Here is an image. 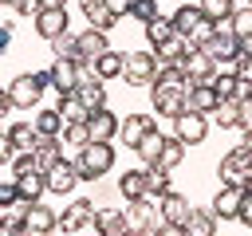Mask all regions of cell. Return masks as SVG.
<instances>
[{"label":"cell","instance_id":"obj_34","mask_svg":"<svg viewBox=\"0 0 252 236\" xmlns=\"http://www.w3.org/2000/svg\"><path fill=\"white\" fill-rule=\"evenodd\" d=\"M146 189H150L154 197H161V193H169V169H165L161 161H154V165H146Z\"/></svg>","mask_w":252,"mask_h":236},{"label":"cell","instance_id":"obj_4","mask_svg":"<svg viewBox=\"0 0 252 236\" xmlns=\"http://www.w3.org/2000/svg\"><path fill=\"white\" fill-rule=\"evenodd\" d=\"M217 173H220V185H248V181H252V146H248V142L232 146V149L220 157Z\"/></svg>","mask_w":252,"mask_h":236},{"label":"cell","instance_id":"obj_5","mask_svg":"<svg viewBox=\"0 0 252 236\" xmlns=\"http://www.w3.org/2000/svg\"><path fill=\"white\" fill-rule=\"evenodd\" d=\"M59 228L63 232H98V208H94V201H87V197L71 201L63 208V216H59Z\"/></svg>","mask_w":252,"mask_h":236},{"label":"cell","instance_id":"obj_2","mask_svg":"<svg viewBox=\"0 0 252 236\" xmlns=\"http://www.w3.org/2000/svg\"><path fill=\"white\" fill-rule=\"evenodd\" d=\"M75 165H79V177H83V181H98L102 173L114 169V146H110V142H87V146L79 149Z\"/></svg>","mask_w":252,"mask_h":236},{"label":"cell","instance_id":"obj_32","mask_svg":"<svg viewBox=\"0 0 252 236\" xmlns=\"http://www.w3.org/2000/svg\"><path fill=\"white\" fill-rule=\"evenodd\" d=\"M98 232H106V236L130 232V228H126V212H118V208H98Z\"/></svg>","mask_w":252,"mask_h":236},{"label":"cell","instance_id":"obj_59","mask_svg":"<svg viewBox=\"0 0 252 236\" xmlns=\"http://www.w3.org/2000/svg\"><path fill=\"white\" fill-rule=\"evenodd\" d=\"M47 4H67V0H47Z\"/></svg>","mask_w":252,"mask_h":236},{"label":"cell","instance_id":"obj_12","mask_svg":"<svg viewBox=\"0 0 252 236\" xmlns=\"http://www.w3.org/2000/svg\"><path fill=\"white\" fill-rule=\"evenodd\" d=\"M16 208L24 212V228H28V232H35V236H43V232L59 228V216H55L47 205H39V201H32V205H28V201H20Z\"/></svg>","mask_w":252,"mask_h":236},{"label":"cell","instance_id":"obj_24","mask_svg":"<svg viewBox=\"0 0 252 236\" xmlns=\"http://www.w3.org/2000/svg\"><path fill=\"white\" fill-rule=\"evenodd\" d=\"M122 67H126V55L114 51V47H106V51L94 59V75H98V79H122Z\"/></svg>","mask_w":252,"mask_h":236},{"label":"cell","instance_id":"obj_31","mask_svg":"<svg viewBox=\"0 0 252 236\" xmlns=\"http://www.w3.org/2000/svg\"><path fill=\"white\" fill-rule=\"evenodd\" d=\"M161 146H165V134H158V130H150V134H146V138L138 142V149H134V153H138V157H142L146 165H154V161L161 157Z\"/></svg>","mask_w":252,"mask_h":236},{"label":"cell","instance_id":"obj_26","mask_svg":"<svg viewBox=\"0 0 252 236\" xmlns=\"http://www.w3.org/2000/svg\"><path fill=\"white\" fill-rule=\"evenodd\" d=\"M118 193L126 197V205L138 201V197H146V193H150V189H146V169H126V173L118 177Z\"/></svg>","mask_w":252,"mask_h":236},{"label":"cell","instance_id":"obj_40","mask_svg":"<svg viewBox=\"0 0 252 236\" xmlns=\"http://www.w3.org/2000/svg\"><path fill=\"white\" fill-rule=\"evenodd\" d=\"M59 138H63V142H71L75 149H83V146L91 142V126H87V122H67Z\"/></svg>","mask_w":252,"mask_h":236},{"label":"cell","instance_id":"obj_8","mask_svg":"<svg viewBox=\"0 0 252 236\" xmlns=\"http://www.w3.org/2000/svg\"><path fill=\"white\" fill-rule=\"evenodd\" d=\"M35 31L51 43L55 35L71 31V16H67V4H43V12L35 16Z\"/></svg>","mask_w":252,"mask_h":236},{"label":"cell","instance_id":"obj_44","mask_svg":"<svg viewBox=\"0 0 252 236\" xmlns=\"http://www.w3.org/2000/svg\"><path fill=\"white\" fill-rule=\"evenodd\" d=\"M130 16H138L142 24H150V20H158V0H134V8H130Z\"/></svg>","mask_w":252,"mask_h":236},{"label":"cell","instance_id":"obj_57","mask_svg":"<svg viewBox=\"0 0 252 236\" xmlns=\"http://www.w3.org/2000/svg\"><path fill=\"white\" fill-rule=\"evenodd\" d=\"M244 142H248V146H252V126H244Z\"/></svg>","mask_w":252,"mask_h":236},{"label":"cell","instance_id":"obj_22","mask_svg":"<svg viewBox=\"0 0 252 236\" xmlns=\"http://www.w3.org/2000/svg\"><path fill=\"white\" fill-rule=\"evenodd\" d=\"M32 153H35V165L47 173V169L63 157V138H43V134H39V142H35V149H32Z\"/></svg>","mask_w":252,"mask_h":236},{"label":"cell","instance_id":"obj_3","mask_svg":"<svg viewBox=\"0 0 252 236\" xmlns=\"http://www.w3.org/2000/svg\"><path fill=\"white\" fill-rule=\"evenodd\" d=\"M150 106L161 118H177L181 110H189V90L185 83H150Z\"/></svg>","mask_w":252,"mask_h":236},{"label":"cell","instance_id":"obj_16","mask_svg":"<svg viewBox=\"0 0 252 236\" xmlns=\"http://www.w3.org/2000/svg\"><path fill=\"white\" fill-rule=\"evenodd\" d=\"M244 205V185H220V193L213 197V212L217 220H236Z\"/></svg>","mask_w":252,"mask_h":236},{"label":"cell","instance_id":"obj_14","mask_svg":"<svg viewBox=\"0 0 252 236\" xmlns=\"http://www.w3.org/2000/svg\"><path fill=\"white\" fill-rule=\"evenodd\" d=\"M205 51H209L217 63H224V59H236V55H240V39H236V31L228 28V20H224V24H217V35L205 43Z\"/></svg>","mask_w":252,"mask_h":236},{"label":"cell","instance_id":"obj_1","mask_svg":"<svg viewBox=\"0 0 252 236\" xmlns=\"http://www.w3.org/2000/svg\"><path fill=\"white\" fill-rule=\"evenodd\" d=\"M47 87H51V75H47V71H28V75H16V79H12L8 94H12L16 110H35Z\"/></svg>","mask_w":252,"mask_h":236},{"label":"cell","instance_id":"obj_27","mask_svg":"<svg viewBox=\"0 0 252 236\" xmlns=\"http://www.w3.org/2000/svg\"><path fill=\"white\" fill-rule=\"evenodd\" d=\"M213 122L220 130H240V98H220L213 110Z\"/></svg>","mask_w":252,"mask_h":236},{"label":"cell","instance_id":"obj_35","mask_svg":"<svg viewBox=\"0 0 252 236\" xmlns=\"http://www.w3.org/2000/svg\"><path fill=\"white\" fill-rule=\"evenodd\" d=\"M201 12H205L213 24H224V20H232L236 0H201Z\"/></svg>","mask_w":252,"mask_h":236},{"label":"cell","instance_id":"obj_54","mask_svg":"<svg viewBox=\"0 0 252 236\" xmlns=\"http://www.w3.org/2000/svg\"><path fill=\"white\" fill-rule=\"evenodd\" d=\"M8 110H16V102H12V94H8V90H0V118H4Z\"/></svg>","mask_w":252,"mask_h":236},{"label":"cell","instance_id":"obj_39","mask_svg":"<svg viewBox=\"0 0 252 236\" xmlns=\"http://www.w3.org/2000/svg\"><path fill=\"white\" fill-rule=\"evenodd\" d=\"M173 35V20H165V16H158V20H150L146 24V39H150V47H158L161 39H169Z\"/></svg>","mask_w":252,"mask_h":236},{"label":"cell","instance_id":"obj_42","mask_svg":"<svg viewBox=\"0 0 252 236\" xmlns=\"http://www.w3.org/2000/svg\"><path fill=\"white\" fill-rule=\"evenodd\" d=\"M213 35H217V24H213L209 16H201V24H197V28L189 31V43H193V47H205V43H209Z\"/></svg>","mask_w":252,"mask_h":236},{"label":"cell","instance_id":"obj_45","mask_svg":"<svg viewBox=\"0 0 252 236\" xmlns=\"http://www.w3.org/2000/svg\"><path fill=\"white\" fill-rule=\"evenodd\" d=\"M0 232H28V228H24V212H20V208H12V216L0 212Z\"/></svg>","mask_w":252,"mask_h":236},{"label":"cell","instance_id":"obj_30","mask_svg":"<svg viewBox=\"0 0 252 236\" xmlns=\"http://www.w3.org/2000/svg\"><path fill=\"white\" fill-rule=\"evenodd\" d=\"M185 232H189V236H213V232H217V212H213V208H193Z\"/></svg>","mask_w":252,"mask_h":236},{"label":"cell","instance_id":"obj_20","mask_svg":"<svg viewBox=\"0 0 252 236\" xmlns=\"http://www.w3.org/2000/svg\"><path fill=\"white\" fill-rule=\"evenodd\" d=\"M75 94L83 98V106H87V110L106 106V87H102V79H98V75H83V79H79V87H75Z\"/></svg>","mask_w":252,"mask_h":236},{"label":"cell","instance_id":"obj_10","mask_svg":"<svg viewBox=\"0 0 252 236\" xmlns=\"http://www.w3.org/2000/svg\"><path fill=\"white\" fill-rule=\"evenodd\" d=\"M83 177H79V165L75 161H55L51 169H47V193H55V197H67V193H75V185H79Z\"/></svg>","mask_w":252,"mask_h":236},{"label":"cell","instance_id":"obj_7","mask_svg":"<svg viewBox=\"0 0 252 236\" xmlns=\"http://www.w3.org/2000/svg\"><path fill=\"white\" fill-rule=\"evenodd\" d=\"M173 134H177L185 146H201L205 134H209V114H201V110H181V114L173 118Z\"/></svg>","mask_w":252,"mask_h":236},{"label":"cell","instance_id":"obj_55","mask_svg":"<svg viewBox=\"0 0 252 236\" xmlns=\"http://www.w3.org/2000/svg\"><path fill=\"white\" fill-rule=\"evenodd\" d=\"M98 4H106V0H79V8H83V16H87V12H94Z\"/></svg>","mask_w":252,"mask_h":236},{"label":"cell","instance_id":"obj_11","mask_svg":"<svg viewBox=\"0 0 252 236\" xmlns=\"http://www.w3.org/2000/svg\"><path fill=\"white\" fill-rule=\"evenodd\" d=\"M161 216H165V224H169V232H185V224H189V216H193V205L181 197V193H161Z\"/></svg>","mask_w":252,"mask_h":236},{"label":"cell","instance_id":"obj_6","mask_svg":"<svg viewBox=\"0 0 252 236\" xmlns=\"http://www.w3.org/2000/svg\"><path fill=\"white\" fill-rule=\"evenodd\" d=\"M154 75H158V55H154V51H134V55H126V67H122L126 87H150Z\"/></svg>","mask_w":252,"mask_h":236},{"label":"cell","instance_id":"obj_9","mask_svg":"<svg viewBox=\"0 0 252 236\" xmlns=\"http://www.w3.org/2000/svg\"><path fill=\"white\" fill-rule=\"evenodd\" d=\"M181 71H185V83H213V75H217V59H213L205 47H193V51L181 59Z\"/></svg>","mask_w":252,"mask_h":236},{"label":"cell","instance_id":"obj_29","mask_svg":"<svg viewBox=\"0 0 252 236\" xmlns=\"http://www.w3.org/2000/svg\"><path fill=\"white\" fill-rule=\"evenodd\" d=\"M32 122H35V130H39L43 138H59V134H63V126H67V118L59 114V106H55V110H39Z\"/></svg>","mask_w":252,"mask_h":236},{"label":"cell","instance_id":"obj_48","mask_svg":"<svg viewBox=\"0 0 252 236\" xmlns=\"http://www.w3.org/2000/svg\"><path fill=\"white\" fill-rule=\"evenodd\" d=\"M12 157H16V146H12L8 130H0V161H12Z\"/></svg>","mask_w":252,"mask_h":236},{"label":"cell","instance_id":"obj_52","mask_svg":"<svg viewBox=\"0 0 252 236\" xmlns=\"http://www.w3.org/2000/svg\"><path fill=\"white\" fill-rule=\"evenodd\" d=\"M106 4H110L118 16H130V8H134V0H106Z\"/></svg>","mask_w":252,"mask_h":236},{"label":"cell","instance_id":"obj_28","mask_svg":"<svg viewBox=\"0 0 252 236\" xmlns=\"http://www.w3.org/2000/svg\"><path fill=\"white\" fill-rule=\"evenodd\" d=\"M201 16H205V12H201V4H181V8H177V12L169 16V20H173V31L189 35V31H193V28L201 24Z\"/></svg>","mask_w":252,"mask_h":236},{"label":"cell","instance_id":"obj_21","mask_svg":"<svg viewBox=\"0 0 252 236\" xmlns=\"http://www.w3.org/2000/svg\"><path fill=\"white\" fill-rule=\"evenodd\" d=\"M106 47H110L106 31H98V28H91V24H87V31H79V59H98Z\"/></svg>","mask_w":252,"mask_h":236},{"label":"cell","instance_id":"obj_49","mask_svg":"<svg viewBox=\"0 0 252 236\" xmlns=\"http://www.w3.org/2000/svg\"><path fill=\"white\" fill-rule=\"evenodd\" d=\"M244 126H252V94L240 98V130H244Z\"/></svg>","mask_w":252,"mask_h":236},{"label":"cell","instance_id":"obj_19","mask_svg":"<svg viewBox=\"0 0 252 236\" xmlns=\"http://www.w3.org/2000/svg\"><path fill=\"white\" fill-rule=\"evenodd\" d=\"M185 90H189V110L213 114V110H217V102H220V94H217V87H213V83H185Z\"/></svg>","mask_w":252,"mask_h":236},{"label":"cell","instance_id":"obj_58","mask_svg":"<svg viewBox=\"0 0 252 236\" xmlns=\"http://www.w3.org/2000/svg\"><path fill=\"white\" fill-rule=\"evenodd\" d=\"M0 4H12V8H16V0H0Z\"/></svg>","mask_w":252,"mask_h":236},{"label":"cell","instance_id":"obj_46","mask_svg":"<svg viewBox=\"0 0 252 236\" xmlns=\"http://www.w3.org/2000/svg\"><path fill=\"white\" fill-rule=\"evenodd\" d=\"M43 4H47V0H16V12H20V16H32V20H35V16L43 12Z\"/></svg>","mask_w":252,"mask_h":236},{"label":"cell","instance_id":"obj_51","mask_svg":"<svg viewBox=\"0 0 252 236\" xmlns=\"http://www.w3.org/2000/svg\"><path fill=\"white\" fill-rule=\"evenodd\" d=\"M236 220L252 228V197H248V193H244V205H240V216H236Z\"/></svg>","mask_w":252,"mask_h":236},{"label":"cell","instance_id":"obj_43","mask_svg":"<svg viewBox=\"0 0 252 236\" xmlns=\"http://www.w3.org/2000/svg\"><path fill=\"white\" fill-rule=\"evenodd\" d=\"M16 205H20V185L16 181H0V212H8Z\"/></svg>","mask_w":252,"mask_h":236},{"label":"cell","instance_id":"obj_25","mask_svg":"<svg viewBox=\"0 0 252 236\" xmlns=\"http://www.w3.org/2000/svg\"><path fill=\"white\" fill-rule=\"evenodd\" d=\"M8 138H12L16 153H32L39 142V130H35V122H16V126H8Z\"/></svg>","mask_w":252,"mask_h":236},{"label":"cell","instance_id":"obj_53","mask_svg":"<svg viewBox=\"0 0 252 236\" xmlns=\"http://www.w3.org/2000/svg\"><path fill=\"white\" fill-rule=\"evenodd\" d=\"M0 181H16V165L12 161H0Z\"/></svg>","mask_w":252,"mask_h":236},{"label":"cell","instance_id":"obj_15","mask_svg":"<svg viewBox=\"0 0 252 236\" xmlns=\"http://www.w3.org/2000/svg\"><path fill=\"white\" fill-rule=\"evenodd\" d=\"M87 126H91V142H114V138H118L122 118H118L114 110L98 106V110H91V114H87Z\"/></svg>","mask_w":252,"mask_h":236},{"label":"cell","instance_id":"obj_17","mask_svg":"<svg viewBox=\"0 0 252 236\" xmlns=\"http://www.w3.org/2000/svg\"><path fill=\"white\" fill-rule=\"evenodd\" d=\"M150 130H158L150 114H126V118H122V126H118V138H122L130 149H138V142H142Z\"/></svg>","mask_w":252,"mask_h":236},{"label":"cell","instance_id":"obj_47","mask_svg":"<svg viewBox=\"0 0 252 236\" xmlns=\"http://www.w3.org/2000/svg\"><path fill=\"white\" fill-rule=\"evenodd\" d=\"M236 75H240L244 83H252V55H244V51L236 55Z\"/></svg>","mask_w":252,"mask_h":236},{"label":"cell","instance_id":"obj_37","mask_svg":"<svg viewBox=\"0 0 252 236\" xmlns=\"http://www.w3.org/2000/svg\"><path fill=\"white\" fill-rule=\"evenodd\" d=\"M181 157H185V142H181L177 134H173V138H165V146H161V157H158V161H161L165 169H177V165H181Z\"/></svg>","mask_w":252,"mask_h":236},{"label":"cell","instance_id":"obj_41","mask_svg":"<svg viewBox=\"0 0 252 236\" xmlns=\"http://www.w3.org/2000/svg\"><path fill=\"white\" fill-rule=\"evenodd\" d=\"M228 28L236 31V39H244V35H252V0H248L244 8H236V12H232V20H228Z\"/></svg>","mask_w":252,"mask_h":236},{"label":"cell","instance_id":"obj_33","mask_svg":"<svg viewBox=\"0 0 252 236\" xmlns=\"http://www.w3.org/2000/svg\"><path fill=\"white\" fill-rule=\"evenodd\" d=\"M59 114H63L67 122H87V114H91V110H87V106H83V98L71 90V94H59Z\"/></svg>","mask_w":252,"mask_h":236},{"label":"cell","instance_id":"obj_56","mask_svg":"<svg viewBox=\"0 0 252 236\" xmlns=\"http://www.w3.org/2000/svg\"><path fill=\"white\" fill-rule=\"evenodd\" d=\"M240 51H244V55H252V35H244V39H240Z\"/></svg>","mask_w":252,"mask_h":236},{"label":"cell","instance_id":"obj_18","mask_svg":"<svg viewBox=\"0 0 252 236\" xmlns=\"http://www.w3.org/2000/svg\"><path fill=\"white\" fill-rule=\"evenodd\" d=\"M189 51H193V43H189V35H181V31H173L169 39H161V43L154 47L158 63H181Z\"/></svg>","mask_w":252,"mask_h":236},{"label":"cell","instance_id":"obj_23","mask_svg":"<svg viewBox=\"0 0 252 236\" xmlns=\"http://www.w3.org/2000/svg\"><path fill=\"white\" fill-rule=\"evenodd\" d=\"M16 185H20V201H39L43 193H47V173L43 169H32V173H24V177H16Z\"/></svg>","mask_w":252,"mask_h":236},{"label":"cell","instance_id":"obj_50","mask_svg":"<svg viewBox=\"0 0 252 236\" xmlns=\"http://www.w3.org/2000/svg\"><path fill=\"white\" fill-rule=\"evenodd\" d=\"M12 28H16L12 20H4V24H0V55L8 51V39H12Z\"/></svg>","mask_w":252,"mask_h":236},{"label":"cell","instance_id":"obj_36","mask_svg":"<svg viewBox=\"0 0 252 236\" xmlns=\"http://www.w3.org/2000/svg\"><path fill=\"white\" fill-rule=\"evenodd\" d=\"M118 20H122V16H118L110 4H98L94 12H87V24H91V28H98V31H110Z\"/></svg>","mask_w":252,"mask_h":236},{"label":"cell","instance_id":"obj_38","mask_svg":"<svg viewBox=\"0 0 252 236\" xmlns=\"http://www.w3.org/2000/svg\"><path fill=\"white\" fill-rule=\"evenodd\" d=\"M51 51H55V59H79V35H71V31L55 35L51 39Z\"/></svg>","mask_w":252,"mask_h":236},{"label":"cell","instance_id":"obj_13","mask_svg":"<svg viewBox=\"0 0 252 236\" xmlns=\"http://www.w3.org/2000/svg\"><path fill=\"white\" fill-rule=\"evenodd\" d=\"M47 75H51V87H55L59 94H71V90L79 87V79H83V63H79V59H55V63L47 67Z\"/></svg>","mask_w":252,"mask_h":236}]
</instances>
